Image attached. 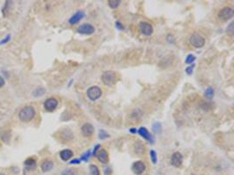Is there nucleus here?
Listing matches in <instances>:
<instances>
[{
    "label": "nucleus",
    "instance_id": "1",
    "mask_svg": "<svg viewBox=\"0 0 234 175\" xmlns=\"http://www.w3.org/2000/svg\"><path fill=\"white\" fill-rule=\"evenodd\" d=\"M19 119L22 122H30L33 118L35 117V109L32 106H27L24 107L18 113Z\"/></svg>",
    "mask_w": 234,
    "mask_h": 175
},
{
    "label": "nucleus",
    "instance_id": "2",
    "mask_svg": "<svg viewBox=\"0 0 234 175\" xmlns=\"http://www.w3.org/2000/svg\"><path fill=\"white\" fill-rule=\"evenodd\" d=\"M189 43L193 48H203L205 44V39L201 34H199L197 32H194L190 35V39H189Z\"/></svg>",
    "mask_w": 234,
    "mask_h": 175
},
{
    "label": "nucleus",
    "instance_id": "3",
    "mask_svg": "<svg viewBox=\"0 0 234 175\" xmlns=\"http://www.w3.org/2000/svg\"><path fill=\"white\" fill-rule=\"evenodd\" d=\"M117 81V74L114 71L107 70L102 74V82L105 86H111Z\"/></svg>",
    "mask_w": 234,
    "mask_h": 175
},
{
    "label": "nucleus",
    "instance_id": "4",
    "mask_svg": "<svg viewBox=\"0 0 234 175\" xmlns=\"http://www.w3.org/2000/svg\"><path fill=\"white\" fill-rule=\"evenodd\" d=\"M102 92L101 88L97 86H92V87L89 88V89L87 90V96L90 101L95 102V101L98 100L101 97Z\"/></svg>",
    "mask_w": 234,
    "mask_h": 175
},
{
    "label": "nucleus",
    "instance_id": "5",
    "mask_svg": "<svg viewBox=\"0 0 234 175\" xmlns=\"http://www.w3.org/2000/svg\"><path fill=\"white\" fill-rule=\"evenodd\" d=\"M233 9L231 8V7H229V6H225V7L221 9L220 11H219L217 16L219 18V19L225 21V20H228V19L233 17Z\"/></svg>",
    "mask_w": 234,
    "mask_h": 175
},
{
    "label": "nucleus",
    "instance_id": "6",
    "mask_svg": "<svg viewBox=\"0 0 234 175\" xmlns=\"http://www.w3.org/2000/svg\"><path fill=\"white\" fill-rule=\"evenodd\" d=\"M95 27L90 25V24H84L82 26H80L77 28V32H79L81 34H85V35H89L92 34L95 32Z\"/></svg>",
    "mask_w": 234,
    "mask_h": 175
},
{
    "label": "nucleus",
    "instance_id": "7",
    "mask_svg": "<svg viewBox=\"0 0 234 175\" xmlns=\"http://www.w3.org/2000/svg\"><path fill=\"white\" fill-rule=\"evenodd\" d=\"M140 31L142 34H144L145 36H150L154 32V28H153V26L149 23L141 22L140 24Z\"/></svg>",
    "mask_w": 234,
    "mask_h": 175
},
{
    "label": "nucleus",
    "instance_id": "8",
    "mask_svg": "<svg viewBox=\"0 0 234 175\" xmlns=\"http://www.w3.org/2000/svg\"><path fill=\"white\" fill-rule=\"evenodd\" d=\"M132 169H133V172L135 174H142L145 172V170H146V165H145L144 162L136 161L133 163Z\"/></svg>",
    "mask_w": 234,
    "mask_h": 175
},
{
    "label": "nucleus",
    "instance_id": "9",
    "mask_svg": "<svg viewBox=\"0 0 234 175\" xmlns=\"http://www.w3.org/2000/svg\"><path fill=\"white\" fill-rule=\"evenodd\" d=\"M58 105V101L53 98V97H51V98H48L47 100L45 101L44 102V107L45 109L47 110H49V111H52L53 109H56Z\"/></svg>",
    "mask_w": 234,
    "mask_h": 175
},
{
    "label": "nucleus",
    "instance_id": "10",
    "mask_svg": "<svg viewBox=\"0 0 234 175\" xmlns=\"http://www.w3.org/2000/svg\"><path fill=\"white\" fill-rule=\"evenodd\" d=\"M182 155L180 152H175L173 153L172 157H171V164L175 167H180L182 164Z\"/></svg>",
    "mask_w": 234,
    "mask_h": 175
},
{
    "label": "nucleus",
    "instance_id": "11",
    "mask_svg": "<svg viewBox=\"0 0 234 175\" xmlns=\"http://www.w3.org/2000/svg\"><path fill=\"white\" fill-rule=\"evenodd\" d=\"M84 16H85L84 12H83V11H78L77 12L75 13V14L69 18V22L70 25H75V24H77L80 20H82L84 18Z\"/></svg>",
    "mask_w": 234,
    "mask_h": 175
},
{
    "label": "nucleus",
    "instance_id": "12",
    "mask_svg": "<svg viewBox=\"0 0 234 175\" xmlns=\"http://www.w3.org/2000/svg\"><path fill=\"white\" fill-rule=\"evenodd\" d=\"M97 159L103 164H107L109 162V155L104 149H100L99 152L97 154Z\"/></svg>",
    "mask_w": 234,
    "mask_h": 175
},
{
    "label": "nucleus",
    "instance_id": "13",
    "mask_svg": "<svg viewBox=\"0 0 234 175\" xmlns=\"http://www.w3.org/2000/svg\"><path fill=\"white\" fill-rule=\"evenodd\" d=\"M82 133L84 137H91L94 133V127L90 123H85L82 127Z\"/></svg>",
    "mask_w": 234,
    "mask_h": 175
},
{
    "label": "nucleus",
    "instance_id": "14",
    "mask_svg": "<svg viewBox=\"0 0 234 175\" xmlns=\"http://www.w3.org/2000/svg\"><path fill=\"white\" fill-rule=\"evenodd\" d=\"M139 134L143 137L145 139H146L147 141H149L151 143H154V138H153V137L150 134V132L146 130V128L145 127H141V128H140V130H139Z\"/></svg>",
    "mask_w": 234,
    "mask_h": 175
},
{
    "label": "nucleus",
    "instance_id": "15",
    "mask_svg": "<svg viewBox=\"0 0 234 175\" xmlns=\"http://www.w3.org/2000/svg\"><path fill=\"white\" fill-rule=\"evenodd\" d=\"M73 155H74V153L73 152L69 150V149H66V150H62V152H60V157L62 158V160H64V161H68V160H69L71 158L73 157Z\"/></svg>",
    "mask_w": 234,
    "mask_h": 175
},
{
    "label": "nucleus",
    "instance_id": "16",
    "mask_svg": "<svg viewBox=\"0 0 234 175\" xmlns=\"http://www.w3.org/2000/svg\"><path fill=\"white\" fill-rule=\"evenodd\" d=\"M53 162L47 159V160H44V161L41 163V170L46 172H48V171L51 170L53 168Z\"/></svg>",
    "mask_w": 234,
    "mask_h": 175
},
{
    "label": "nucleus",
    "instance_id": "17",
    "mask_svg": "<svg viewBox=\"0 0 234 175\" xmlns=\"http://www.w3.org/2000/svg\"><path fill=\"white\" fill-rule=\"evenodd\" d=\"M25 166H27L28 169H31V170L32 169H33V168H35V166H36L35 159H33V158H28V159H27L26 162H25Z\"/></svg>",
    "mask_w": 234,
    "mask_h": 175
},
{
    "label": "nucleus",
    "instance_id": "18",
    "mask_svg": "<svg viewBox=\"0 0 234 175\" xmlns=\"http://www.w3.org/2000/svg\"><path fill=\"white\" fill-rule=\"evenodd\" d=\"M89 173H90V175H100V171L97 166L90 165L89 166Z\"/></svg>",
    "mask_w": 234,
    "mask_h": 175
},
{
    "label": "nucleus",
    "instance_id": "19",
    "mask_svg": "<svg viewBox=\"0 0 234 175\" xmlns=\"http://www.w3.org/2000/svg\"><path fill=\"white\" fill-rule=\"evenodd\" d=\"M108 4L110 5V8L116 9L119 7V5L120 4V1H118V0H110L108 2Z\"/></svg>",
    "mask_w": 234,
    "mask_h": 175
},
{
    "label": "nucleus",
    "instance_id": "20",
    "mask_svg": "<svg viewBox=\"0 0 234 175\" xmlns=\"http://www.w3.org/2000/svg\"><path fill=\"white\" fill-rule=\"evenodd\" d=\"M204 95H205V96L207 98H212L213 96H214V89L211 87L208 88L207 89L205 90V92H204Z\"/></svg>",
    "mask_w": 234,
    "mask_h": 175
},
{
    "label": "nucleus",
    "instance_id": "21",
    "mask_svg": "<svg viewBox=\"0 0 234 175\" xmlns=\"http://www.w3.org/2000/svg\"><path fill=\"white\" fill-rule=\"evenodd\" d=\"M195 61H196V57L193 54H189L186 58L185 63L186 64H192Z\"/></svg>",
    "mask_w": 234,
    "mask_h": 175
},
{
    "label": "nucleus",
    "instance_id": "22",
    "mask_svg": "<svg viewBox=\"0 0 234 175\" xmlns=\"http://www.w3.org/2000/svg\"><path fill=\"white\" fill-rule=\"evenodd\" d=\"M150 157H151V159H152V162H153L154 164H156V163H157V154H156V152H155V151H154V150H151Z\"/></svg>",
    "mask_w": 234,
    "mask_h": 175
},
{
    "label": "nucleus",
    "instance_id": "23",
    "mask_svg": "<svg viewBox=\"0 0 234 175\" xmlns=\"http://www.w3.org/2000/svg\"><path fill=\"white\" fill-rule=\"evenodd\" d=\"M153 129L155 132H160V130H161V125L160 122H155V124L153 125Z\"/></svg>",
    "mask_w": 234,
    "mask_h": 175
},
{
    "label": "nucleus",
    "instance_id": "24",
    "mask_svg": "<svg viewBox=\"0 0 234 175\" xmlns=\"http://www.w3.org/2000/svg\"><path fill=\"white\" fill-rule=\"evenodd\" d=\"M61 175H75V172L72 169H66L62 172Z\"/></svg>",
    "mask_w": 234,
    "mask_h": 175
},
{
    "label": "nucleus",
    "instance_id": "25",
    "mask_svg": "<svg viewBox=\"0 0 234 175\" xmlns=\"http://www.w3.org/2000/svg\"><path fill=\"white\" fill-rule=\"evenodd\" d=\"M233 32H234V30H233V22H231V23L230 24L229 27L227 28V32H228L230 35H232V34H233Z\"/></svg>",
    "mask_w": 234,
    "mask_h": 175
},
{
    "label": "nucleus",
    "instance_id": "26",
    "mask_svg": "<svg viewBox=\"0 0 234 175\" xmlns=\"http://www.w3.org/2000/svg\"><path fill=\"white\" fill-rule=\"evenodd\" d=\"M194 68H195V65L193 64L192 66H190V67H188L187 68L185 69L186 71V73L188 74H191L192 73H193V70H194Z\"/></svg>",
    "mask_w": 234,
    "mask_h": 175
},
{
    "label": "nucleus",
    "instance_id": "27",
    "mask_svg": "<svg viewBox=\"0 0 234 175\" xmlns=\"http://www.w3.org/2000/svg\"><path fill=\"white\" fill-rule=\"evenodd\" d=\"M109 137V135L107 134V133H105V131H100V132H99V138H108Z\"/></svg>",
    "mask_w": 234,
    "mask_h": 175
},
{
    "label": "nucleus",
    "instance_id": "28",
    "mask_svg": "<svg viewBox=\"0 0 234 175\" xmlns=\"http://www.w3.org/2000/svg\"><path fill=\"white\" fill-rule=\"evenodd\" d=\"M89 156H90V152H89V151H88L87 152H85L84 155H83V157H82V159H84V160H87Z\"/></svg>",
    "mask_w": 234,
    "mask_h": 175
},
{
    "label": "nucleus",
    "instance_id": "29",
    "mask_svg": "<svg viewBox=\"0 0 234 175\" xmlns=\"http://www.w3.org/2000/svg\"><path fill=\"white\" fill-rule=\"evenodd\" d=\"M116 26H117V27H118V28H119L120 30H123V29H124L123 26H122V25L120 24V22H117V23H116Z\"/></svg>",
    "mask_w": 234,
    "mask_h": 175
},
{
    "label": "nucleus",
    "instance_id": "30",
    "mask_svg": "<svg viewBox=\"0 0 234 175\" xmlns=\"http://www.w3.org/2000/svg\"><path fill=\"white\" fill-rule=\"evenodd\" d=\"M99 148H100V145H99V144H97V146L95 147V149H94V151H93V153H92L93 155H97V150H98Z\"/></svg>",
    "mask_w": 234,
    "mask_h": 175
},
{
    "label": "nucleus",
    "instance_id": "31",
    "mask_svg": "<svg viewBox=\"0 0 234 175\" xmlns=\"http://www.w3.org/2000/svg\"><path fill=\"white\" fill-rule=\"evenodd\" d=\"M4 85H5V80L3 79V77L0 76V88L3 87Z\"/></svg>",
    "mask_w": 234,
    "mask_h": 175
},
{
    "label": "nucleus",
    "instance_id": "32",
    "mask_svg": "<svg viewBox=\"0 0 234 175\" xmlns=\"http://www.w3.org/2000/svg\"><path fill=\"white\" fill-rule=\"evenodd\" d=\"M9 39H10V35H9V36H8V37H6V38H5V39H4V40H2V41L0 42V44H5V42H7V41H8Z\"/></svg>",
    "mask_w": 234,
    "mask_h": 175
},
{
    "label": "nucleus",
    "instance_id": "33",
    "mask_svg": "<svg viewBox=\"0 0 234 175\" xmlns=\"http://www.w3.org/2000/svg\"><path fill=\"white\" fill-rule=\"evenodd\" d=\"M80 159H75V160H72L70 162V164H75V163H79Z\"/></svg>",
    "mask_w": 234,
    "mask_h": 175
},
{
    "label": "nucleus",
    "instance_id": "34",
    "mask_svg": "<svg viewBox=\"0 0 234 175\" xmlns=\"http://www.w3.org/2000/svg\"><path fill=\"white\" fill-rule=\"evenodd\" d=\"M130 131H131L132 133H136V131H137V130H136V129H134V128H132V129L130 130Z\"/></svg>",
    "mask_w": 234,
    "mask_h": 175
},
{
    "label": "nucleus",
    "instance_id": "35",
    "mask_svg": "<svg viewBox=\"0 0 234 175\" xmlns=\"http://www.w3.org/2000/svg\"><path fill=\"white\" fill-rule=\"evenodd\" d=\"M0 175H5L4 173H0Z\"/></svg>",
    "mask_w": 234,
    "mask_h": 175
}]
</instances>
